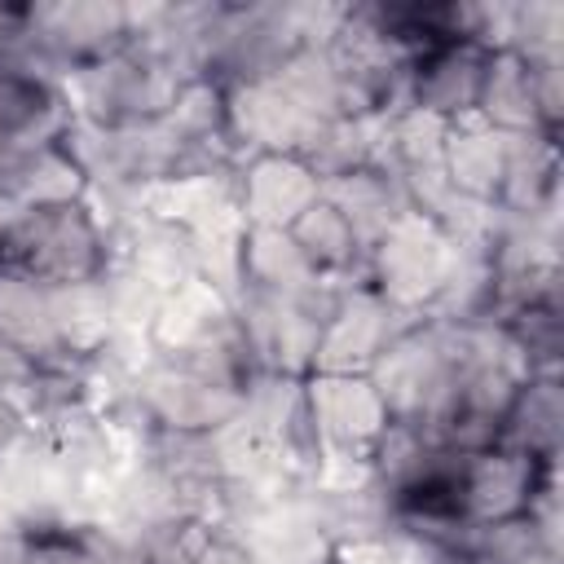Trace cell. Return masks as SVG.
Masks as SVG:
<instances>
[{"label":"cell","instance_id":"6da1fadb","mask_svg":"<svg viewBox=\"0 0 564 564\" xmlns=\"http://www.w3.org/2000/svg\"><path fill=\"white\" fill-rule=\"evenodd\" d=\"M0 260L31 273L44 286H75L93 282L110 264V242L88 203H62V207H40L22 212L0 247Z\"/></svg>","mask_w":564,"mask_h":564},{"label":"cell","instance_id":"7a4b0ae2","mask_svg":"<svg viewBox=\"0 0 564 564\" xmlns=\"http://www.w3.org/2000/svg\"><path fill=\"white\" fill-rule=\"evenodd\" d=\"M176 88L181 84L167 70H159L145 53H137L132 44L70 70L66 84H62L70 115L79 123H93V128L154 123V119L167 115Z\"/></svg>","mask_w":564,"mask_h":564},{"label":"cell","instance_id":"3957f363","mask_svg":"<svg viewBox=\"0 0 564 564\" xmlns=\"http://www.w3.org/2000/svg\"><path fill=\"white\" fill-rule=\"evenodd\" d=\"M458 247L419 212L388 225L366 247V286L410 317H427L441 286L449 282Z\"/></svg>","mask_w":564,"mask_h":564},{"label":"cell","instance_id":"277c9868","mask_svg":"<svg viewBox=\"0 0 564 564\" xmlns=\"http://www.w3.org/2000/svg\"><path fill=\"white\" fill-rule=\"evenodd\" d=\"M419 317L392 308L383 295H375L366 282L361 286H344L339 304L330 308L322 335H317V352H313V375L317 370H335V375H366L370 361Z\"/></svg>","mask_w":564,"mask_h":564},{"label":"cell","instance_id":"5b68a950","mask_svg":"<svg viewBox=\"0 0 564 564\" xmlns=\"http://www.w3.org/2000/svg\"><path fill=\"white\" fill-rule=\"evenodd\" d=\"M546 471H555V467H542L502 445L463 454L458 471H454V511L467 524H494V520L524 516L533 494L542 489Z\"/></svg>","mask_w":564,"mask_h":564},{"label":"cell","instance_id":"8992f818","mask_svg":"<svg viewBox=\"0 0 564 564\" xmlns=\"http://www.w3.org/2000/svg\"><path fill=\"white\" fill-rule=\"evenodd\" d=\"M304 405H308L322 449H335V454L366 458L379 432L388 427V410L366 375L317 370L304 379Z\"/></svg>","mask_w":564,"mask_h":564},{"label":"cell","instance_id":"52a82bcc","mask_svg":"<svg viewBox=\"0 0 564 564\" xmlns=\"http://www.w3.org/2000/svg\"><path fill=\"white\" fill-rule=\"evenodd\" d=\"M225 115H229V145H234L238 159H251V154H300V145L308 141L313 123H322V119L304 115L300 101L278 79L225 88Z\"/></svg>","mask_w":564,"mask_h":564},{"label":"cell","instance_id":"ba28073f","mask_svg":"<svg viewBox=\"0 0 564 564\" xmlns=\"http://www.w3.org/2000/svg\"><path fill=\"white\" fill-rule=\"evenodd\" d=\"M322 198V181L295 154H251L234 167V203L247 229H291Z\"/></svg>","mask_w":564,"mask_h":564},{"label":"cell","instance_id":"9c48e42d","mask_svg":"<svg viewBox=\"0 0 564 564\" xmlns=\"http://www.w3.org/2000/svg\"><path fill=\"white\" fill-rule=\"evenodd\" d=\"M485 66H489V48H480L471 40L423 48L410 70V106L441 123L471 119L476 101H480Z\"/></svg>","mask_w":564,"mask_h":564},{"label":"cell","instance_id":"30bf717a","mask_svg":"<svg viewBox=\"0 0 564 564\" xmlns=\"http://www.w3.org/2000/svg\"><path fill=\"white\" fill-rule=\"evenodd\" d=\"M507 163H511V137L489 128L485 119L471 115V119H458L445 128L441 172L458 198L498 203V189L507 181Z\"/></svg>","mask_w":564,"mask_h":564},{"label":"cell","instance_id":"8fae6325","mask_svg":"<svg viewBox=\"0 0 564 564\" xmlns=\"http://www.w3.org/2000/svg\"><path fill=\"white\" fill-rule=\"evenodd\" d=\"M476 119H485L489 128L507 132V137H529V132H546L542 119V101H538V75L533 62L516 48H498L489 53L485 66V84H480V101H476Z\"/></svg>","mask_w":564,"mask_h":564},{"label":"cell","instance_id":"7c38bea8","mask_svg":"<svg viewBox=\"0 0 564 564\" xmlns=\"http://www.w3.org/2000/svg\"><path fill=\"white\" fill-rule=\"evenodd\" d=\"M84 194H88V176L62 141L22 150V154L0 163V198H9L22 212L79 203Z\"/></svg>","mask_w":564,"mask_h":564},{"label":"cell","instance_id":"4fadbf2b","mask_svg":"<svg viewBox=\"0 0 564 564\" xmlns=\"http://www.w3.org/2000/svg\"><path fill=\"white\" fill-rule=\"evenodd\" d=\"M300 247V256L308 260V269L317 278H330V282H348V286H361L366 282V242L357 238V229L348 225V216L317 198L308 212H300L286 229Z\"/></svg>","mask_w":564,"mask_h":564},{"label":"cell","instance_id":"5bb4252c","mask_svg":"<svg viewBox=\"0 0 564 564\" xmlns=\"http://www.w3.org/2000/svg\"><path fill=\"white\" fill-rule=\"evenodd\" d=\"M560 427H564V405H560V379L555 375H533L524 379V388L516 392L502 427H498V445L516 449L542 467H555L560 454Z\"/></svg>","mask_w":564,"mask_h":564},{"label":"cell","instance_id":"9a60e30c","mask_svg":"<svg viewBox=\"0 0 564 564\" xmlns=\"http://www.w3.org/2000/svg\"><path fill=\"white\" fill-rule=\"evenodd\" d=\"M317 273L300 256L295 238L286 229H247L238 242V291L251 295H295L313 286Z\"/></svg>","mask_w":564,"mask_h":564},{"label":"cell","instance_id":"2e32d148","mask_svg":"<svg viewBox=\"0 0 564 564\" xmlns=\"http://www.w3.org/2000/svg\"><path fill=\"white\" fill-rule=\"evenodd\" d=\"M189 564H260V560L251 555V546L238 533L207 524V533H203V542H198V551H194Z\"/></svg>","mask_w":564,"mask_h":564},{"label":"cell","instance_id":"e0dca14e","mask_svg":"<svg viewBox=\"0 0 564 564\" xmlns=\"http://www.w3.org/2000/svg\"><path fill=\"white\" fill-rule=\"evenodd\" d=\"M22 44V4H0V62H9Z\"/></svg>","mask_w":564,"mask_h":564},{"label":"cell","instance_id":"ac0fdd59","mask_svg":"<svg viewBox=\"0 0 564 564\" xmlns=\"http://www.w3.org/2000/svg\"><path fill=\"white\" fill-rule=\"evenodd\" d=\"M22 432H26V423H22L18 405H13V401L0 392V454H4V449H9V445L22 436Z\"/></svg>","mask_w":564,"mask_h":564}]
</instances>
